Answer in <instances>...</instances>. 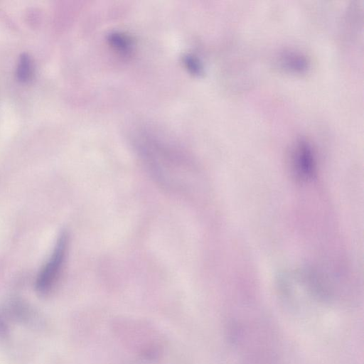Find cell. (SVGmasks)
Wrapping results in <instances>:
<instances>
[{"label":"cell","instance_id":"6da1fadb","mask_svg":"<svg viewBox=\"0 0 364 364\" xmlns=\"http://www.w3.org/2000/svg\"><path fill=\"white\" fill-rule=\"evenodd\" d=\"M120 328L128 364H172V350L159 331L144 323H126Z\"/></svg>","mask_w":364,"mask_h":364},{"label":"cell","instance_id":"7a4b0ae2","mask_svg":"<svg viewBox=\"0 0 364 364\" xmlns=\"http://www.w3.org/2000/svg\"><path fill=\"white\" fill-rule=\"evenodd\" d=\"M68 243V235L61 233L52 255L38 274L36 289L38 293L46 294L55 285L65 262Z\"/></svg>","mask_w":364,"mask_h":364},{"label":"cell","instance_id":"3957f363","mask_svg":"<svg viewBox=\"0 0 364 364\" xmlns=\"http://www.w3.org/2000/svg\"><path fill=\"white\" fill-rule=\"evenodd\" d=\"M291 166L294 173L299 179L310 178L315 172L314 152L310 143L305 139L297 140L293 147Z\"/></svg>","mask_w":364,"mask_h":364},{"label":"cell","instance_id":"277c9868","mask_svg":"<svg viewBox=\"0 0 364 364\" xmlns=\"http://www.w3.org/2000/svg\"><path fill=\"white\" fill-rule=\"evenodd\" d=\"M280 66L287 71L295 73L305 72L309 68V61L306 56L299 51L285 50L279 56Z\"/></svg>","mask_w":364,"mask_h":364},{"label":"cell","instance_id":"5b68a950","mask_svg":"<svg viewBox=\"0 0 364 364\" xmlns=\"http://www.w3.org/2000/svg\"><path fill=\"white\" fill-rule=\"evenodd\" d=\"M33 71V62L31 57L28 53H22L17 63L16 75L18 79L22 82H27L32 78Z\"/></svg>","mask_w":364,"mask_h":364}]
</instances>
